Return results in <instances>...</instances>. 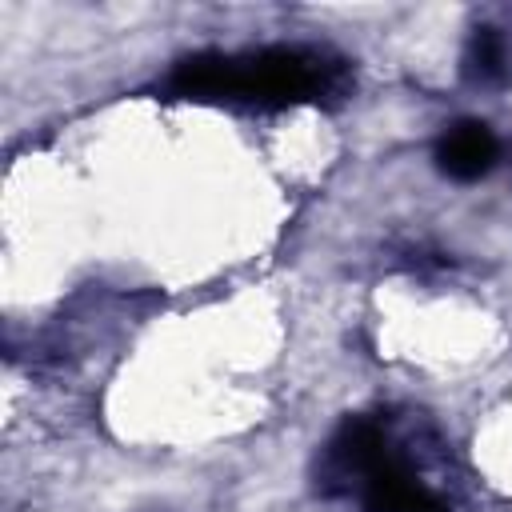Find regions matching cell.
I'll return each instance as SVG.
<instances>
[{
  "mask_svg": "<svg viewBox=\"0 0 512 512\" xmlns=\"http://www.w3.org/2000/svg\"><path fill=\"white\" fill-rule=\"evenodd\" d=\"M332 452L344 468L360 472V492L368 512H448V504L408 472V464L388 448L384 432L372 420H344Z\"/></svg>",
  "mask_w": 512,
  "mask_h": 512,
  "instance_id": "cell-1",
  "label": "cell"
},
{
  "mask_svg": "<svg viewBox=\"0 0 512 512\" xmlns=\"http://www.w3.org/2000/svg\"><path fill=\"white\" fill-rule=\"evenodd\" d=\"M336 76H340V68L324 52L296 48V44H276V48H260V52H248V56H228L224 96L284 108V104L316 100L320 92H328L336 84Z\"/></svg>",
  "mask_w": 512,
  "mask_h": 512,
  "instance_id": "cell-2",
  "label": "cell"
},
{
  "mask_svg": "<svg viewBox=\"0 0 512 512\" xmlns=\"http://www.w3.org/2000/svg\"><path fill=\"white\" fill-rule=\"evenodd\" d=\"M496 136L484 120H460L436 140V168L452 180H480L496 164Z\"/></svg>",
  "mask_w": 512,
  "mask_h": 512,
  "instance_id": "cell-3",
  "label": "cell"
},
{
  "mask_svg": "<svg viewBox=\"0 0 512 512\" xmlns=\"http://www.w3.org/2000/svg\"><path fill=\"white\" fill-rule=\"evenodd\" d=\"M224 84H228V56L220 52H196V56H184L172 76H168V88L176 96H196V100H216L224 96Z\"/></svg>",
  "mask_w": 512,
  "mask_h": 512,
  "instance_id": "cell-4",
  "label": "cell"
},
{
  "mask_svg": "<svg viewBox=\"0 0 512 512\" xmlns=\"http://www.w3.org/2000/svg\"><path fill=\"white\" fill-rule=\"evenodd\" d=\"M464 64H468V76H472V80H492V76H500V68H504V40H500V32H496V28H476Z\"/></svg>",
  "mask_w": 512,
  "mask_h": 512,
  "instance_id": "cell-5",
  "label": "cell"
}]
</instances>
